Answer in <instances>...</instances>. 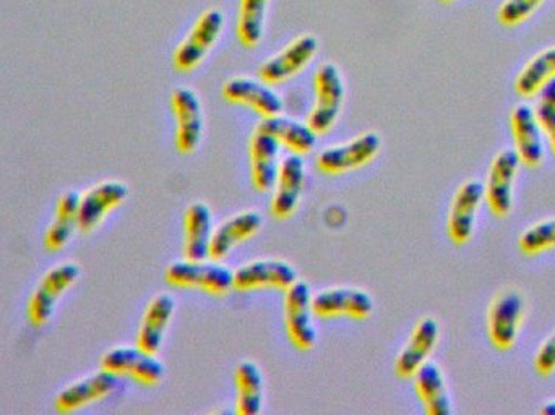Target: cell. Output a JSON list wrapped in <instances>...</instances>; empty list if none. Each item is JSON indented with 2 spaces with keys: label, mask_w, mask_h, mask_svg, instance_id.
<instances>
[{
  "label": "cell",
  "mask_w": 555,
  "mask_h": 415,
  "mask_svg": "<svg viewBox=\"0 0 555 415\" xmlns=\"http://www.w3.org/2000/svg\"><path fill=\"white\" fill-rule=\"evenodd\" d=\"M257 129L269 133L280 143V146H286L287 150L300 156L309 155L315 148L317 137H319L310 129L309 124L287 119L281 114L280 116L263 117Z\"/></svg>",
  "instance_id": "484cf974"
},
{
  "label": "cell",
  "mask_w": 555,
  "mask_h": 415,
  "mask_svg": "<svg viewBox=\"0 0 555 415\" xmlns=\"http://www.w3.org/2000/svg\"><path fill=\"white\" fill-rule=\"evenodd\" d=\"M101 368L117 377H129L139 384L153 387L165 377V365L156 354L143 351L139 346H117L101 359Z\"/></svg>",
  "instance_id": "8992f818"
},
{
  "label": "cell",
  "mask_w": 555,
  "mask_h": 415,
  "mask_svg": "<svg viewBox=\"0 0 555 415\" xmlns=\"http://www.w3.org/2000/svg\"><path fill=\"white\" fill-rule=\"evenodd\" d=\"M313 315L320 319L332 316H351L365 320L374 310V299L371 294L358 287H332L312 297Z\"/></svg>",
  "instance_id": "4fadbf2b"
},
{
  "label": "cell",
  "mask_w": 555,
  "mask_h": 415,
  "mask_svg": "<svg viewBox=\"0 0 555 415\" xmlns=\"http://www.w3.org/2000/svg\"><path fill=\"white\" fill-rule=\"evenodd\" d=\"M211 237V209L204 202H195L184 215V257L188 260L210 258Z\"/></svg>",
  "instance_id": "cb8c5ba5"
},
{
  "label": "cell",
  "mask_w": 555,
  "mask_h": 415,
  "mask_svg": "<svg viewBox=\"0 0 555 415\" xmlns=\"http://www.w3.org/2000/svg\"><path fill=\"white\" fill-rule=\"evenodd\" d=\"M534 368L541 377H550L555 372V332L538 349Z\"/></svg>",
  "instance_id": "d6a6232c"
},
{
  "label": "cell",
  "mask_w": 555,
  "mask_h": 415,
  "mask_svg": "<svg viewBox=\"0 0 555 415\" xmlns=\"http://www.w3.org/2000/svg\"><path fill=\"white\" fill-rule=\"evenodd\" d=\"M224 16L220 10L205 12L175 52V67L181 72H191L202 64L211 46L220 38Z\"/></svg>",
  "instance_id": "9c48e42d"
},
{
  "label": "cell",
  "mask_w": 555,
  "mask_h": 415,
  "mask_svg": "<svg viewBox=\"0 0 555 415\" xmlns=\"http://www.w3.org/2000/svg\"><path fill=\"white\" fill-rule=\"evenodd\" d=\"M543 3V0H507L499 9V22L505 26H517L530 18L531 13Z\"/></svg>",
  "instance_id": "1f68e13d"
},
{
  "label": "cell",
  "mask_w": 555,
  "mask_h": 415,
  "mask_svg": "<svg viewBox=\"0 0 555 415\" xmlns=\"http://www.w3.org/2000/svg\"><path fill=\"white\" fill-rule=\"evenodd\" d=\"M80 197L77 191H67L59 197L55 205V218L44 232V245L48 250L59 251L67 247L78 231V209Z\"/></svg>",
  "instance_id": "4316f807"
},
{
  "label": "cell",
  "mask_w": 555,
  "mask_h": 415,
  "mask_svg": "<svg viewBox=\"0 0 555 415\" xmlns=\"http://www.w3.org/2000/svg\"><path fill=\"white\" fill-rule=\"evenodd\" d=\"M439 338L440 326L436 319L424 316L420 320L395 362V374L403 380L413 378L414 374L429 361Z\"/></svg>",
  "instance_id": "e0dca14e"
},
{
  "label": "cell",
  "mask_w": 555,
  "mask_h": 415,
  "mask_svg": "<svg viewBox=\"0 0 555 415\" xmlns=\"http://www.w3.org/2000/svg\"><path fill=\"white\" fill-rule=\"evenodd\" d=\"M224 100L233 104L250 107L262 117L280 116L283 101L266 81L250 80L247 77L231 78L223 87Z\"/></svg>",
  "instance_id": "ffe728a7"
},
{
  "label": "cell",
  "mask_w": 555,
  "mask_h": 415,
  "mask_svg": "<svg viewBox=\"0 0 555 415\" xmlns=\"http://www.w3.org/2000/svg\"><path fill=\"white\" fill-rule=\"evenodd\" d=\"M555 75V46L534 55L515 80V91L520 96L533 98Z\"/></svg>",
  "instance_id": "f1b7e54d"
},
{
  "label": "cell",
  "mask_w": 555,
  "mask_h": 415,
  "mask_svg": "<svg viewBox=\"0 0 555 415\" xmlns=\"http://www.w3.org/2000/svg\"><path fill=\"white\" fill-rule=\"evenodd\" d=\"M541 103L547 104V106L555 107V75L541 88Z\"/></svg>",
  "instance_id": "e575fe53"
},
{
  "label": "cell",
  "mask_w": 555,
  "mask_h": 415,
  "mask_svg": "<svg viewBox=\"0 0 555 415\" xmlns=\"http://www.w3.org/2000/svg\"><path fill=\"white\" fill-rule=\"evenodd\" d=\"M520 158L515 150H502L495 155L485 185V200L499 218L511 215L514 207V189Z\"/></svg>",
  "instance_id": "ba28073f"
},
{
  "label": "cell",
  "mask_w": 555,
  "mask_h": 415,
  "mask_svg": "<svg viewBox=\"0 0 555 415\" xmlns=\"http://www.w3.org/2000/svg\"><path fill=\"white\" fill-rule=\"evenodd\" d=\"M541 413L547 415H555V400L547 401V403L544 404L543 407H541Z\"/></svg>",
  "instance_id": "d590c367"
},
{
  "label": "cell",
  "mask_w": 555,
  "mask_h": 415,
  "mask_svg": "<svg viewBox=\"0 0 555 415\" xmlns=\"http://www.w3.org/2000/svg\"><path fill=\"white\" fill-rule=\"evenodd\" d=\"M81 268L77 261H62L46 271L28 302V319L33 326H44L54 315L61 297L77 283Z\"/></svg>",
  "instance_id": "7a4b0ae2"
},
{
  "label": "cell",
  "mask_w": 555,
  "mask_h": 415,
  "mask_svg": "<svg viewBox=\"0 0 555 415\" xmlns=\"http://www.w3.org/2000/svg\"><path fill=\"white\" fill-rule=\"evenodd\" d=\"M263 218L256 209L243 211L227 219L214 231L210 244V260L221 261L230 255L236 245L254 237L262 229Z\"/></svg>",
  "instance_id": "7402d4cb"
},
{
  "label": "cell",
  "mask_w": 555,
  "mask_h": 415,
  "mask_svg": "<svg viewBox=\"0 0 555 415\" xmlns=\"http://www.w3.org/2000/svg\"><path fill=\"white\" fill-rule=\"evenodd\" d=\"M119 378L113 372L101 368L80 380L72 381L55 398V410L64 414L75 413L88 404L104 400L116 390Z\"/></svg>",
  "instance_id": "2e32d148"
},
{
  "label": "cell",
  "mask_w": 555,
  "mask_h": 415,
  "mask_svg": "<svg viewBox=\"0 0 555 415\" xmlns=\"http://www.w3.org/2000/svg\"><path fill=\"white\" fill-rule=\"evenodd\" d=\"M313 90L315 103L307 124L317 135H323L335 126L345 101V83L338 68L333 64H323L313 78Z\"/></svg>",
  "instance_id": "3957f363"
},
{
  "label": "cell",
  "mask_w": 555,
  "mask_h": 415,
  "mask_svg": "<svg viewBox=\"0 0 555 415\" xmlns=\"http://www.w3.org/2000/svg\"><path fill=\"white\" fill-rule=\"evenodd\" d=\"M312 290L306 281L297 280L284 296V328L294 348L310 351L317 342L313 326Z\"/></svg>",
  "instance_id": "5b68a950"
},
{
  "label": "cell",
  "mask_w": 555,
  "mask_h": 415,
  "mask_svg": "<svg viewBox=\"0 0 555 415\" xmlns=\"http://www.w3.org/2000/svg\"><path fill=\"white\" fill-rule=\"evenodd\" d=\"M525 316V297L520 290L499 293L489 306V339L499 351H511L517 342Z\"/></svg>",
  "instance_id": "277c9868"
},
{
  "label": "cell",
  "mask_w": 555,
  "mask_h": 415,
  "mask_svg": "<svg viewBox=\"0 0 555 415\" xmlns=\"http://www.w3.org/2000/svg\"><path fill=\"white\" fill-rule=\"evenodd\" d=\"M236 411L241 415H257L263 406V375L254 362H241L234 372Z\"/></svg>",
  "instance_id": "83f0119b"
},
{
  "label": "cell",
  "mask_w": 555,
  "mask_h": 415,
  "mask_svg": "<svg viewBox=\"0 0 555 415\" xmlns=\"http://www.w3.org/2000/svg\"><path fill=\"white\" fill-rule=\"evenodd\" d=\"M297 281V271L293 264L275 258L250 261L234 271V289L256 290L272 287L286 290Z\"/></svg>",
  "instance_id": "5bb4252c"
},
{
  "label": "cell",
  "mask_w": 555,
  "mask_h": 415,
  "mask_svg": "<svg viewBox=\"0 0 555 415\" xmlns=\"http://www.w3.org/2000/svg\"><path fill=\"white\" fill-rule=\"evenodd\" d=\"M267 5L269 0H241L237 36L246 48H254L262 39Z\"/></svg>",
  "instance_id": "f546056e"
},
{
  "label": "cell",
  "mask_w": 555,
  "mask_h": 415,
  "mask_svg": "<svg viewBox=\"0 0 555 415\" xmlns=\"http://www.w3.org/2000/svg\"><path fill=\"white\" fill-rule=\"evenodd\" d=\"M518 247L525 255L543 254L555 248V218L531 225L518 238Z\"/></svg>",
  "instance_id": "4dcf8cb0"
},
{
  "label": "cell",
  "mask_w": 555,
  "mask_h": 415,
  "mask_svg": "<svg viewBox=\"0 0 555 415\" xmlns=\"http://www.w3.org/2000/svg\"><path fill=\"white\" fill-rule=\"evenodd\" d=\"M304 182H306V163L302 156L296 153L286 156L278 169L275 187H273L272 204H270L273 218L284 221L296 212L302 195Z\"/></svg>",
  "instance_id": "9a60e30c"
},
{
  "label": "cell",
  "mask_w": 555,
  "mask_h": 415,
  "mask_svg": "<svg viewBox=\"0 0 555 415\" xmlns=\"http://www.w3.org/2000/svg\"><path fill=\"white\" fill-rule=\"evenodd\" d=\"M414 388L417 398L424 404V410L430 415L452 414V398L447 388L442 368L434 362L427 361L420 371L414 374Z\"/></svg>",
  "instance_id": "d4e9b609"
},
{
  "label": "cell",
  "mask_w": 555,
  "mask_h": 415,
  "mask_svg": "<svg viewBox=\"0 0 555 415\" xmlns=\"http://www.w3.org/2000/svg\"><path fill=\"white\" fill-rule=\"evenodd\" d=\"M166 281L176 287L201 289L211 296H224L234 289V271L217 260L176 261L165 273Z\"/></svg>",
  "instance_id": "6da1fadb"
},
{
  "label": "cell",
  "mask_w": 555,
  "mask_h": 415,
  "mask_svg": "<svg viewBox=\"0 0 555 415\" xmlns=\"http://www.w3.org/2000/svg\"><path fill=\"white\" fill-rule=\"evenodd\" d=\"M485 200V185L478 181H468L456 191L450 205L447 232L455 245H465L472 241L476 218Z\"/></svg>",
  "instance_id": "7c38bea8"
},
{
  "label": "cell",
  "mask_w": 555,
  "mask_h": 415,
  "mask_svg": "<svg viewBox=\"0 0 555 415\" xmlns=\"http://www.w3.org/2000/svg\"><path fill=\"white\" fill-rule=\"evenodd\" d=\"M317 51H319V41L313 36H300L260 67V78L267 85L283 83L307 67L315 57Z\"/></svg>",
  "instance_id": "d6986e66"
},
{
  "label": "cell",
  "mask_w": 555,
  "mask_h": 415,
  "mask_svg": "<svg viewBox=\"0 0 555 415\" xmlns=\"http://www.w3.org/2000/svg\"><path fill=\"white\" fill-rule=\"evenodd\" d=\"M175 310L176 300L169 294H158L153 297L140 322L137 346L150 354H158Z\"/></svg>",
  "instance_id": "44dd1931"
},
{
  "label": "cell",
  "mask_w": 555,
  "mask_h": 415,
  "mask_svg": "<svg viewBox=\"0 0 555 415\" xmlns=\"http://www.w3.org/2000/svg\"><path fill=\"white\" fill-rule=\"evenodd\" d=\"M278 153L280 143L269 133L257 129L249 143L250 176L257 191L267 194L273 191L278 178Z\"/></svg>",
  "instance_id": "603a6c76"
},
{
  "label": "cell",
  "mask_w": 555,
  "mask_h": 415,
  "mask_svg": "<svg viewBox=\"0 0 555 415\" xmlns=\"http://www.w3.org/2000/svg\"><path fill=\"white\" fill-rule=\"evenodd\" d=\"M440 2L450 3V2H453V0H440Z\"/></svg>",
  "instance_id": "8d00e7d4"
},
{
  "label": "cell",
  "mask_w": 555,
  "mask_h": 415,
  "mask_svg": "<svg viewBox=\"0 0 555 415\" xmlns=\"http://www.w3.org/2000/svg\"><path fill=\"white\" fill-rule=\"evenodd\" d=\"M178 129H176V146L182 155H191L201 145L204 137V111L195 91L191 88H178L171 96Z\"/></svg>",
  "instance_id": "30bf717a"
},
{
  "label": "cell",
  "mask_w": 555,
  "mask_h": 415,
  "mask_svg": "<svg viewBox=\"0 0 555 415\" xmlns=\"http://www.w3.org/2000/svg\"><path fill=\"white\" fill-rule=\"evenodd\" d=\"M538 120H540L541 129L546 133L550 139L551 146L555 155V107L547 106V104H538L537 109Z\"/></svg>",
  "instance_id": "836d02e7"
},
{
  "label": "cell",
  "mask_w": 555,
  "mask_h": 415,
  "mask_svg": "<svg viewBox=\"0 0 555 415\" xmlns=\"http://www.w3.org/2000/svg\"><path fill=\"white\" fill-rule=\"evenodd\" d=\"M511 129L521 165L538 168L544 159V143L537 111L528 104H518L511 114Z\"/></svg>",
  "instance_id": "ac0fdd59"
},
{
  "label": "cell",
  "mask_w": 555,
  "mask_h": 415,
  "mask_svg": "<svg viewBox=\"0 0 555 415\" xmlns=\"http://www.w3.org/2000/svg\"><path fill=\"white\" fill-rule=\"evenodd\" d=\"M129 197V187L120 181H103L81 194L78 209V231L91 232L100 228L111 211Z\"/></svg>",
  "instance_id": "8fae6325"
},
{
  "label": "cell",
  "mask_w": 555,
  "mask_h": 415,
  "mask_svg": "<svg viewBox=\"0 0 555 415\" xmlns=\"http://www.w3.org/2000/svg\"><path fill=\"white\" fill-rule=\"evenodd\" d=\"M382 148V139L375 132H365L345 145L323 150L317 156V168L323 174L338 176L354 171L371 163Z\"/></svg>",
  "instance_id": "52a82bcc"
}]
</instances>
